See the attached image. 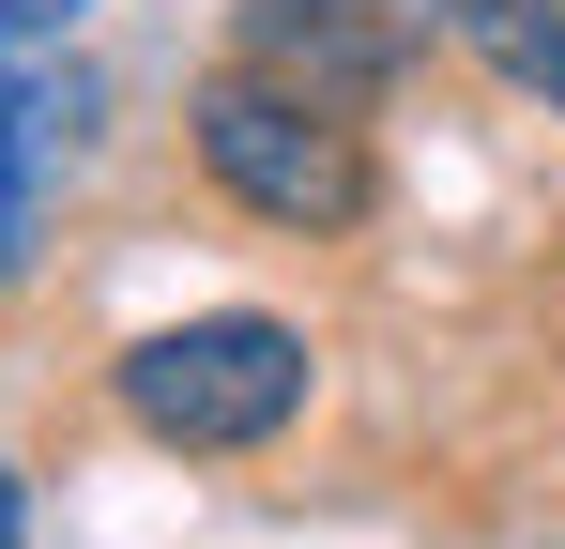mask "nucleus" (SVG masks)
<instances>
[{
    "label": "nucleus",
    "instance_id": "1",
    "mask_svg": "<svg viewBox=\"0 0 565 549\" xmlns=\"http://www.w3.org/2000/svg\"><path fill=\"white\" fill-rule=\"evenodd\" d=\"M306 336H290L276 305H214V321H169V336H138L122 352V412L153 428V443L184 458H260L306 412Z\"/></svg>",
    "mask_w": 565,
    "mask_h": 549
},
{
    "label": "nucleus",
    "instance_id": "2",
    "mask_svg": "<svg viewBox=\"0 0 565 549\" xmlns=\"http://www.w3.org/2000/svg\"><path fill=\"white\" fill-rule=\"evenodd\" d=\"M184 138H199V169L230 183L260 229H352L382 198L367 169V138H352V107H321V92H276V77H199L184 92Z\"/></svg>",
    "mask_w": 565,
    "mask_h": 549
},
{
    "label": "nucleus",
    "instance_id": "3",
    "mask_svg": "<svg viewBox=\"0 0 565 549\" xmlns=\"http://www.w3.org/2000/svg\"><path fill=\"white\" fill-rule=\"evenodd\" d=\"M444 31V0H245V77L321 92V107H367L413 77V46Z\"/></svg>",
    "mask_w": 565,
    "mask_h": 549
},
{
    "label": "nucleus",
    "instance_id": "4",
    "mask_svg": "<svg viewBox=\"0 0 565 549\" xmlns=\"http://www.w3.org/2000/svg\"><path fill=\"white\" fill-rule=\"evenodd\" d=\"M77 138H93V77L77 62H15L0 77V290L31 274V229H46L62 169H77Z\"/></svg>",
    "mask_w": 565,
    "mask_h": 549
},
{
    "label": "nucleus",
    "instance_id": "5",
    "mask_svg": "<svg viewBox=\"0 0 565 549\" xmlns=\"http://www.w3.org/2000/svg\"><path fill=\"white\" fill-rule=\"evenodd\" d=\"M77 15H93V0H0V62H15V46H62Z\"/></svg>",
    "mask_w": 565,
    "mask_h": 549
},
{
    "label": "nucleus",
    "instance_id": "6",
    "mask_svg": "<svg viewBox=\"0 0 565 549\" xmlns=\"http://www.w3.org/2000/svg\"><path fill=\"white\" fill-rule=\"evenodd\" d=\"M0 549H31V473L0 458Z\"/></svg>",
    "mask_w": 565,
    "mask_h": 549
}]
</instances>
